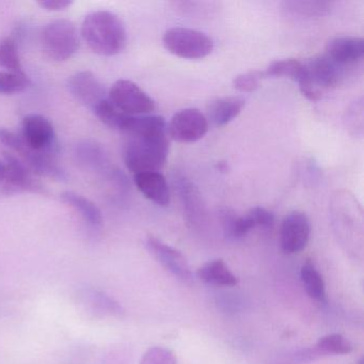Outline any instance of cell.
I'll return each mask as SVG.
<instances>
[{
    "label": "cell",
    "mask_w": 364,
    "mask_h": 364,
    "mask_svg": "<svg viewBox=\"0 0 364 364\" xmlns=\"http://www.w3.org/2000/svg\"><path fill=\"white\" fill-rule=\"evenodd\" d=\"M80 35L92 52L101 56L120 54L127 42V29L118 16L100 10L85 18Z\"/></svg>",
    "instance_id": "obj_1"
},
{
    "label": "cell",
    "mask_w": 364,
    "mask_h": 364,
    "mask_svg": "<svg viewBox=\"0 0 364 364\" xmlns=\"http://www.w3.org/2000/svg\"><path fill=\"white\" fill-rule=\"evenodd\" d=\"M169 142L167 135L153 137L129 136L124 146V163L135 176L144 172L161 171L167 161Z\"/></svg>",
    "instance_id": "obj_2"
},
{
    "label": "cell",
    "mask_w": 364,
    "mask_h": 364,
    "mask_svg": "<svg viewBox=\"0 0 364 364\" xmlns=\"http://www.w3.org/2000/svg\"><path fill=\"white\" fill-rule=\"evenodd\" d=\"M344 68L327 55H319L304 65V72L298 80L300 92L311 102L319 101L326 91L336 88L344 77Z\"/></svg>",
    "instance_id": "obj_3"
},
{
    "label": "cell",
    "mask_w": 364,
    "mask_h": 364,
    "mask_svg": "<svg viewBox=\"0 0 364 364\" xmlns=\"http://www.w3.org/2000/svg\"><path fill=\"white\" fill-rule=\"evenodd\" d=\"M0 144L20 155L23 163L33 174L52 180L63 181L67 178L65 170L57 163L56 153L33 150L25 144L20 135L5 127H0Z\"/></svg>",
    "instance_id": "obj_4"
},
{
    "label": "cell",
    "mask_w": 364,
    "mask_h": 364,
    "mask_svg": "<svg viewBox=\"0 0 364 364\" xmlns=\"http://www.w3.org/2000/svg\"><path fill=\"white\" fill-rule=\"evenodd\" d=\"M44 54L54 61L69 60L80 50V40L75 25L68 20H56L46 25L41 33Z\"/></svg>",
    "instance_id": "obj_5"
},
{
    "label": "cell",
    "mask_w": 364,
    "mask_h": 364,
    "mask_svg": "<svg viewBox=\"0 0 364 364\" xmlns=\"http://www.w3.org/2000/svg\"><path fill=\"white\" fill-rule=\"evenodd\" d=\"M163 44L170 54L191 60L205 58L214 50V43L208 36L184 27L168 29L164 33Z\"/></svg>",
    "instance_id": "obj_6"
},
{
    "label": "cell",
    "mask_w": 364,
    "mask_h": 364,
    "mask_svg": "<svg viewBox=\"0 0 364 364\" xmlns=\"http://www.w3.org/2000/svg\"><path fill=\"white\" fill-rule=\"evenodd\" d=\"M108 95V100L129 116H146L154 112V100L131 80H120L114 82Z\"/></svg>",
    "instance_id": "obj_7"
},
{
    "label": "cell",
    "mask_w": 364,
    "mask_h": 364,
    "mask_svg": "<svg viewBox=\"0 0 364 364\" xmlns=\"http://www.w3.org/2000/svg\"><path fill=\"white\" fill-rule=\"evenodd\" d=\"M208 131V118L196 108L180 110L167 124L168 135L181 144L198 141L206 135Z\"/></svg>",
    "instance_id": "obj_8"
},
{
    "label": "cell",
    "mask_w": 364,
    "mask_h": 364,
    "mask_svg": "<svg viewBox=\"0 0 364 364\" xmlns=\"http://www.w3.org/2000/svg\"><path fill=\"white\" fill-rule=\"evenodd\" d=\"M21 137L33 150L57 154L54 125L42 114H31L23 119Z\"/></svg>",
    "instance_id": "obj_9"
},
{
    "label": "cell",
    "mask_w": 364,
    "mask_h": 364,
    "mask_svg": "<svg viewBox=\"0 0 364 364\" xmlns=\"http://www.w3.org/2000/svg\"><path fill=\"white\" fill-rule=\"evenodd\" d=\"M146 246L149 252L170 274H173L183 282L188 283L193 280L191 266L186 257L178 249L169 246L153 235H149L146 237Z\"/></svg>",
    "instance_id": "obj_10"
},
{
    "label": "cell",
    "mask_w": 364,
    "mask_h": 364,
    "mask_svg": "<svg viewBox=\"0 0 364 364\" xmlns=\"http://www.w3.org/2000/svg\"><path fill=\"white\" fill-rule=\"evenodd\" d=\"M310 234L311 225L308 216L299 210L289 213L281 223V249L289 255L300 252L308 245Z\"/></svg>",
    "instance_id": "obj_11"
},
{
    "label": "cell",
    "mask_w": 364,
    "mask_h": 364,
    "mask_svg": "<svg viewBox=\"0 0 364 364\" xmlns=\"http://www.w3.org/2000/svg\"><path fill=\"white\" fill-rule=\"evenodd\" d=\"M68 89L76 101L92 109L106 99L103 84L90 71L77 72L72 75L68 80Z\"/></svg>",
    "instance_id": "obj_12"
},
{
    "label": "cell",
    "mask_w": 364,
    "mask_h": 364,
    "mask_svg": "<svg viewBox=\"0 0 364 364\" xmlns=\"http://www.w3.org/2000/svg\"><path fill=\"white\" fill-rule=\"evenodd\" d=\"M78 304L97 317H120L124 314V309L116 299L95 287H82L78 291Z\"/></svg>",
    "instance_id": "obj_13"
},
{
    "label": "cell",
    "mask_w": 364,
    "mask_h": 364,
    "mask_svg": "<svg viewBox=\"0 0 364 364\" xmlns=\"http://www.w3.org/2000/svg\"><path fill=\"white\" fill-rule=\"evenodd\" d=\"M5 180L4 188L9 191H39V182L33 178V173L21 159L10 153L4 155Z\"/></svg>",
    "instance_id": "obj_14"
},
{
    "label": "cell",
    "mask_w": 364,
    "mask_h": 364,
    "mask_svg": "<svg viewBox=\"0 0 364 364\" xmlns=\"http://www.w3.org/2000/svg\"><path fill=\"white\" fill-rule=\"evenodd\" d=\"M326 55L342 67L355 65L363 58V39L350 36L332 38L326 46Z\"/></svg>",
    "instance_id": "obj_15"
},
{
    "label": "cell",
    "mask_w": 364,
    "mask_h": 364,
    "mask_svg": "<svg viewBox=\"0 0 364 364\" xmlns=\"http://www.w3.org/2000/svg\"><path fill=\"white\" fill-rule=\"evenodd\" d=\"M134 182L138 191L153 203L159 206L170 204L169 185L165 176L159 171L144 172L134 176Z\"/></svg>",
    "instance_id": "obj_16"
},
{
    "label": "cell",
    "mask_w": 364,
    "mask_h": 364,
    "mask_svg": "<svg viewBox=\"0 0 364 364\" xmlns=\"http://www.w3.org/2000/svg\"><path fill=\"white\" fill-rule=\"evenodd\" d=\"M245 105L246 101L240 97H220L210 104L206 118L216 127H225L242 112Z\"/></svg>",
    "instance_id": "obj_17"
},
{
    "label": "cell",
    "mask_w": 364,
    "mask_h": 364,
    "mask_svg": "<svg viewBox=\"0 0 364 364\" xmlns=\"http://www.w3.org/2000/svg\"><path fill=\"white\" fill-rule=\"evenodd\" d=\"M75 156L78 163L87 170L95 172L112 171L105 151L99 144L85 140L76 146Z\"/></svg>",
    "instance_id": "obj_18"
},
{
    "label": "cell",
    "mask_w": 364,
    "mask_h": 364,
    "mask_svg": "<svg viewBox=\"0 0 364 364\" xmlns=\"http://www.w3.org/2000/svg\"><path fill=\"white\" fill-rule=\"evenodd\" d=\"M198 278L208 284L234 287L238 279L223 259H213L202 265L197 272Z\"/></svg>",
    "instance_id": "obj_19"
},
{
    "label": "cell",
    "mask_w": 364,
    "mask_h": 364,
    "mask_svg": "<svg viewBox=\"0 0 364 364\" xmlns=\"http://www.w3.org/2000/svg\"><path fill=\"white\" fill-rule=\"evenodd\" d=\"M61 199L77 212L89 225L93 228L101 227L103 223L101 210L88 198L74 191H65L61 195Z\"/></svg>",
    "instance_id": "obj_20"
},
{
    "label": "cell",
    "mask_w": 364,
    "mask_h": 364,
    "mask_svg": "<svg viewBox=\"0 0 364 364\" xmlns=\"http://www.w3.org/2000/svg\"><path fill=\"white\" fill-rule=\"evenodd\" d=\"M284 9L294 16L301 18H321L328 16L333 7L330 1H306V0H293L283 3Z\"/></svg>",
    "instance_id": "obj_21"
},
{
    "label": "cell",
    "mask_w": 364,
    "mask_h": 364,
    "mask_svg": "<svg viewBox=\"0 0 364 364\" xmlns=\"http://www.w3.org/2000/svg\"><path fill=\"white\" fill-rule=\"evenodd\" d=\"M300 278L306 294L317 301L326 299V285L323 276L310 262L304 264L300 270Z\"/></svg>",
    "instance_id": "obj_22"
},
{
    "label": "cell",
    "mask_w": 364,
    "mask_h": 364,
    "mask_svg": "<svg viewBox=\"0 0 364 364\" xmlns=\"http://www.w3.org/2000/svg\"><path fill=\"white\" fill-rule=\"evenodd\" d=\"M92 110L95 112V116L106 127L121 132L124 131L125 127H127V122L131 118L129 114L120 112L108 99L100 102Z\"/></svg>",
    "instance_id": "obj_23"
},
{
    "label": "cell",
    "mask_w": 364,
    "mask_h": 364,
    "mask_svg": "<svg viewBox=\"0 0 364 364\" xmlns=\"http://www.w3.org/2000/svg\"><path fill=\"white\" fill-rule=\"evenodd\" d=\"M264 72L266 77L289 78L298 82L304 72V65L297 59L287 58L274 61Z\"/></svg>",
    "instance_id": "obj_24"
},
{
    "label": "cell",
    "mask_w": 364,
    "mask_h": 364,
    "mask_svg": "<svg viewBox=\"0 0 364 364\" xmlns=\"http://www.w3.org/2000/svg\"><path fill=\"white\" fill-rule=\"evenodd\" d=\"M315 349L321 357L326 355H348L353 347L350 341L342 334L331 333L319 338Z\"/></svg>",
    "instance_id": "obj_25"
},
{
    "label": "cell",
    "mask_w": 364,
    "mask_h": 364,
    "mask_svg": "<svg viewBox=\"0 0 364 364\" xmlns=\"http://www.w3.org/2000/svg\"><path fill=\"white\" fill-rule=\"evenodd\" d=\"M0 68L12 73H25L21 63L16 40L5 38L0 41Z\"/></svg>",
    "instance_id": "obj_26"
},
{
    "label": "cell",
    "mask_w": 364,
    "mask_h": 364,
    "mask_svg": "<svg viewBox=\"0 0 364 364\" xmlns=\"http://www.w3.org/2000/svg\"><path fill=\"white\" fill-rule=\"evenodd\" d=\"M344 124L347 131L353 137L363 136V100L360 97L349 106L345 114Z\"/></svg>",
    "instance_id": "obj_27"
},
{
    "label": "cell",
    "mask_w": 364,
    "mask_h": 364,
    "mask_svg": "<svg viewBox=\"0 0 364 364\" xmlns=\"http://www.w3.org/2000/svg\"><path fill=\"white\" fill-rule=\"evenodd\" d=\"M178 193L181 195V200H182L183 205L186 210L187 215L196 218L197 215H199L200 210H201V202L198 196V191H196L195 187L186 180V178H181L178 181Z\"/></svg>",
    "instance_id": "obj_28"
},
{
    "label": "cell",
    "mask_w": 364,
    "mask_h": 364,
    "mask_svg": "<svg viewBox=\"0 0 364 364\" xmlns=\"http://www.w3.org/2000/svg\"><path fill=\"white\" fill-rule=\"evenodd\" d=\"M29 82L26 73L0 71V95L22 92L29 86Z\"/></svg>",
    "instance_id": "obj_29"
},
{
    "label": "cell",
    "mask_w": 364,
    "mask_h": 364,
    "mask_svg": "<svg viewBox=\"0 0 364 364\" xmlns=\"http://www.w3.org/2000/svg\"><path fill=\"white\" fill-rule=\"evenodd\" d=\"M139 364H178V359L171 349L154 346L144 353Z\"/></svg>",
    "instance_id": "obj_30"
},
{
    "label": "cell",
    "mask_w": 364,
    "mask_h": 364,
    "mask_svg": "<svg viewBox=\"0 0 364 364\" xmlns=\"http://www.w3.org/2000/svg\"><path fill=\"white\" fill-rule=\"evenodd\" d=\"M265 78L263 71H250L240 74L233 80V87L240 92H253Z\"/></svg>",
    "instance_id": "obj_31"
},
{
    "label": "cell",
    "mask_w": 364,
    "mask_h": 364,
    "mask_svg": "<svg viewBox=\"0 0 364 364\" xmlns=\"http://www.w3.org/2000/svg\"><path fill=\"white\" fill-rule=\"evenodd\" d=\"M255 227L272 228L274 223V216L267 208L255 206L247 213Z\"/></svg>",
    "instance_id": "obj_32"
},
{
    "label": "cell",
    "mask_w": 364,
    "mask_h": 364,
    "mask_svg": "<svg viewBox=\"0 0 364 364\" xmlns=\"http://www.w3.org/2000/svg\"><path fill=\"white\" fill-rule=\"evenodd\" d=\"M72 4L69 0H42L38 5L48 11H61L69 8Z\"/></svg>",
    "instance_id": "obj_33"
},
{
    "label": "cell",
    "mask_w": 364,
    "mask_h": 364,
    "mask_svg": "<svg viewBox=\"0 0 364 364\" xmlns=\"http://www.w3.org/2000/svg\"><path fill=\"white\" fill-rule=\"evenodd\" d=\"M4 180H5V165L4 161H0V185L4 184Z\"/></svg>",
    "instance_id": "obj_34"
},
{
    "label": "cell",
    "mask_w": 364,
    "mask_h": 364,
    "mask_svg": "<svg viewBox=\"0 0 364 364\" xmlns=\"http://www.w3.org/2000/svg\"><path fill=\"white\" fill-rule=\"evenodd\" d=\"M217 168H218L219 171H228V164L220 161V163H218V165H217Z\"/></svg>",
    "instance_id": "obj_35"
}]
</instances>
